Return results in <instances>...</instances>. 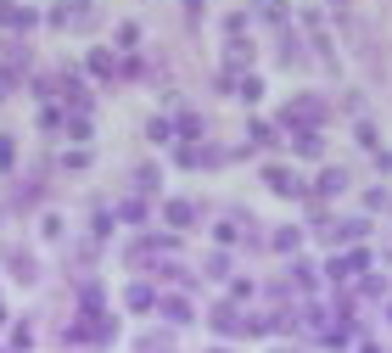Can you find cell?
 Returning a JSON list of instances; mask_svg holds the SVG:
<instances>
[{"mask_svg":"<svg viewBox=\"0 0 392 353\" xmlns=\"http://www.w3.org/2000/svg\"><path fill=\"white\" fill-rule=\"evenodd\" d=\"M280 123H291V129H320V123H325V101H320V96H297V101L280 112Z\"/></svg>","mask_w":392,"mask_h":353,"instance_id":"6da1fadb","label":"cell"},{"mask_svg":"<svg viewBox=\"0 0 392 353\" xmlns=\"http://www.w3.org/2000/svg\"><path fill=\"white\" fill-rule=\"evenodd\" d=\"M370 270V252L359 247V252H342V258H331V275L336 281H353V275H364Z\"/></svg>","mask_w":392,"mask_h":353,"instance_id":"7a4b0ae2","label":"cell"},{"mask_svg":"<svg viewBox=\"0 0 392 353\" xmlns=\"http://www.w3.org/2000/svg\"><path fill=\"white\" fill-rule=\"evenodd\" d=\"M207 325L219 331V336H230V331L241 325V314H236V303H219V308H213V314H207Z\"/></svg>","mask_w":392,"mask_h":353,"instance_id":"3957f363","label":"cell"},{"mask_svg":"<svg viewBox=\"0 0 392 353\" xmlns=\"http://www.w3.org/2000/svg\"><path fill=\"white\" fill-rule=\"evenodd\" d=\"M264 180H269V191H280V196H309V191L297 185V174H286V168H269Z\"/></svg>","mask_w":392,"mask_h":353,"instance_id":"277c9868","label":"cell"},{"mask_svg":"<svg viewBox=\"0 0 392 353\" xmlns=\"http://www.w3.org/2000/svg\"><path fill=\"white\" fill-rule=\"evenodd\" d=\"M325 152V135L320 129H297V157H320Z\"/></svg>","mask_w":392,"mask_h":353,"instance_id":"5b68a950","label":"cell"},{"mask_svg":"<svg viewBox=\"0 0 392 353\" xmlns=\"http://www.w3.org/2000/svg\"><path fill=\"white\" fill-rule=\"evenodd\" d=\"M174 135L196 146V141H202V118H196V112H180V118H174Z\"/></svg>","mask_w":392,"mask_h":353,"instance_id":"8992f818","label":"cell"},{"mask_svg":"<svg viewBox=\"0 0 392 353\" xmlns=\"http://www.w3.org/2000/svg\"><path fill=\"white\" fill-rule=\"evenodd\" d=\"M342 191H347V174L342 168H325L320 174V196H342Z\"/></svg>","mask_w":392,"mask_h":353,"instance_id":"52a82bcc","label":"cell"},{"mask_svg":"<svg viewBox=\"0 0 392 353\" xmlns=\"http://www.w3.org/2000/svg\"><path fill=\"white\" fill-rule=\"evenodd\" d=\"M163 320L185 325V320H191V303H185V297H163Z\"/></svg>","mask_w":392,"mask_h":353,"instance_id":"ba28073f","label":"cell"},{"mask_svg":"<svg viewBox=\"0 0 392 353\" xmlns=\"http://www.w3.org/2000/svg\"><path fill=\"white\" fill-rule=\"evenodd\" d=\"M247 135H252V146H280V129L275 123H252Z\"/></svg>","mask_w":392,"mask_h":353,"instance_id":"9c48e42d","label":"cell"},{"mask_svg":"<svg viewBox=\"0 0 392 353\" xmlns=\"http://www.w3.org/2000/svg\"><path fill=\"white\" fill-rule=\"evenodd\" d=\"M163 219H168L174 230H185V225H191V202H168V208H163Z\"/></svg>","mask_w":392,"mask_h":353,"instance_id":"30bf717a","label":"cell"},{"mask_svg":"<svg viewBox=\"0 0 392 353\" xmlns=\"http://www.w3.org/2000/svg\"><path fill=\"white\" fill-rule=\"evenodd\" d=\"M325 320H331V308H320V303H309V308H302V325H309L314 336L325 331Z\"/></svg>","mask_w":392,"mask_h":353,"instance_id":"8fae6325","label":"cell"},{"mask_svg":"<svg viewBox=\"0 0 392 353\" xmlns=\"http://www.w3.org/2000/svg\"><path fill=\"white\" fill-rule=\"evenodd\" d=\"M118 219H123V225H146V202H135V196H129V202L118 208Z\"/></svg>","mask_w":392,"mask_h":353,"instance_id":"7c38bea8","label":"cell"},{"mask_svg":"<svg viewBox=\"0 0 392 353\" xmlns=\"http://www.w3.org/2000/svg\"><path fill=\"white\" fill-rule=\"evenodd\" d=\"M291 286H302V292H309V286H320V275H314V263H291Z\"/></svg>","mask_w":392,"mask_h":353,"instance_id":"4fadbf2b","label":"cell"},{"mask_svg":"<svg viewBox=\"0 0 392 353\" xmlns=\"http://www.w3.org/2000/svg\"><path fill=\"white\" fill-rule=\"evenodd\" d=\"M297 241H302V230H275V236H269L275 252H297Z\"/></svg>","mask_w":392,"mask_h":353,"instance_id":"5bb4252c","label":"cell"},{"mask_svg":"<svg viewBox=\"0 0 392 353\" xmlns=\"http://www.w3.org/2000/svg\"><path fill=\"white\" fill-rule=\"evenodd\" d=\"M146 141H174V123H168V118H152V123H146Z\"/></svg>","mask_w":392,"mask_h":353,"instance_id":"9a60e30c","label":"cell"},{"mask_svg":"<svg viewBox=\"0 0 392 353\" xmlns=\"http://www.w3.org/2000/svg\"><path fill=\"white\" fill-rule=\"evenodd\" d=\"M353 141H359L364 152H375V123H364V118H359V123H353Z\"/></svg>","mask_w":392,"mask_h":353,"instance_id":"2e32d148","label":"cell"},{"mask_svg":"<svg viewBox=\"0 0 392 353\" xmlns=\"http://www.w3.org/2000/svg\"><path fill=\"white\" fill-rule=\"evenodd\" d=\"M118 46L135 51V46H141V28H135V23H118Z\"/></svg>","mask_w":392,"mask_h":353,"instance_id":"e0dca14e","label":"cell"},{"mask_svg":"<svg viewBox=\"0 0 392 353\" xmlns=\"http://www.w3.org/2000/svg\"><path fill=\"white\" fill-rule=\"evenodd\" d=\"M135 185H141V191H157V168H152V163L135 168Z\"/></svg>","mask_w":392,"mask_h":353,"instance_id":"ac0fdd59","label":"cell"},{"mask_svg":"<svg viewBox=\"0 0 392 353\" xmlns=\"http://www.w3.org/2000/svg\"><path fill=\"white\" fill-rule=\"evenodd\" d=\"M157 297H152V286H129V308H152Z\"/></svg>","mask_w":392,"mask_h":353,"instance_id":"d6986e66","label":"cell"},{"mask_svg":"<svg viewBox=\"0 0 392 353\" xmlns=\"http://www.w3.org/2000/svg\"><path fill=\"white\" fill-rule=\"evenodd\" d=\"M236 96H241V101H258V96H264V79H241Z\"/></svg>","mask_w":392,"mask_h":353,"instance_id":"ffe728a7","label":"cell"},{"mask_svg":"<svg viewBox=\"0 0 392 353\" xmlns=\"http://www.w3.org/2000/svg\"><path fill=\"white\" fill-rule=\"evenodd\" d=\"M68 135H73V141H90V123H84V112L68 118Z\"/></svg>","mask_w":392,"mask_h":353,"instance_id":"44dd1931","label":"cell"},{"mask_svg":"<svg viewBox=\"0 0 392 353\" xmlns=\"http://www.w3.org/2000/svg\"><path fill=\"white\" fill-rule=\"evenodd\" d=\"M207 275H219V281H225V275H230V258H225V252H213V258H207Z\"/></svg>","mask_w":392,"mask_h":353,"instance_id":"7402d4cb","label":"cell"},{"mask_svg":"<svg viewBox=\"0 0 392 353\" xmlns=\"http://www.w3.org/2000/svg\"><path fill=\"white\" fill-rule=\"evenodd\" d=\"M90 73H101V79H107V73H112V57H107V51H90Z\"/></svg>","mask_w":392,"mask_h":353,"instance_id":"603a6c76","label":"cell"},{"mask_svg":"<svg viewBox=\"0 0 392 353\" xmlns=\"http://www.w3.org/2000/svg\"><path fill=\"white\" fill-rule=\"evenodd\" d=\"M17 163V146H12V135H0V168H12Z\"/></svg>","mask_w":392,"mask_h":353,"instance_id":"cb8c5ba5","label":"cell"},{"mask_svg":"<svg viewBox=\"0 0 392 353\" xmlns=\"http://www.w3.org/2000/svg\"><path fill=\"white\" fill-rule=\"evenodd\" d=\"M12 84H17V73H12V68H0V101L12 96Z\"/></svg>","mask_w":392,"mask_h":353,"instance_id":"d4e9b609","label":"cell"},{"mask_svg":"<svg viewBox=\"0 0 392 353\" xmlns=\"http://www.w3.org/2000/svg\"><path fill=\"white\" fill-rule=\"evenodd\" d=\"M185 12H191V17H196V12H202V0H185Z\"/></svg>","mask_w":392,"mask_h":353,"instance_id":"484cf974","label":"cell"},{"mask_svg":"<svg viewBox=\"0 0 392 353\" xmlns=\"http://www.w3.org/2000/svg\"><path fill=\"white\" fill-rule=\"evenodd\" d=\"M386 320H392V308H386Z\"/></svg>","mask_w":392,"mask_h":353,"instance_id":"4316f807","label":"cell"}]
</instances>
